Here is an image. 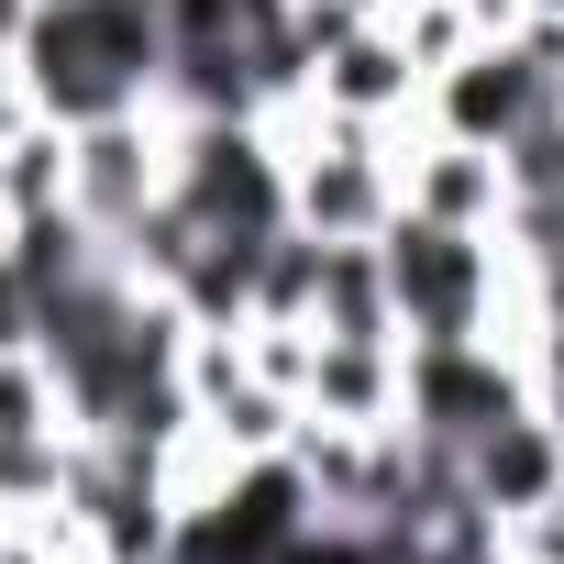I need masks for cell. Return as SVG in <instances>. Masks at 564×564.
Instances as JSON below:
<instances>
[{
    "mask_svg": "<svg viewBox=\"0 0 564 564\" xmlns=\"http://www.w3.org/2000/svg\"><path fill=\"white\" fill-rule=\"evenodd\" d=\"M12 78L56 133L166 111V0H34Z\"/></svg>",
    "mask_w": 564,
    "mask_h": 564,
    "instance_id": "6da1fadb",
    "label": "cell"
},
{
    "mask_svg": "<svg viewBox=\"0 0 564 564\" xmlns=\"http://www.w3.org/2000/svg\"><path fill=\"white\" fill-rule=\"evenodd\" d=\"M377 265H388V300H399V344H487V322H498V232H454V221L399 210L377 232Z\"/></svg>",
    "mask_w": 564,
    "mask_h": 564,
    "instance_id": "7a4b0ae2",
    "label": "cell"
},
{
    "mask_svg": "<svg viewBox=\"0 0 564 564\" xmlns=\"http://www.w3.org/2000/svg\"><path fill=\"white\" fill-rule=\"evenodd\" d=\"M465 487H476V509H487L498 531L531 520V509H553V498H564V432H553V410L531 399V410L487 421V432L465 443Z\"/></svg>",
    "mask_w": 564,
    "mask_h": 564,
    "instance_id": "3957f363",
    "label": "cell"
},
{
    "mask_svg": "<svg viewBox=\"0 0 564 564\" xmlns=\"http://www.w3.org/2000/svg\"><path fill=\"white\" fill-rule=\"evenodd\" d=\"M322 111H344V122H410V100H432V78H421V56L399 45V23H355L333 56H322V89H311Z\"/></svg>",
    "mask_w": 564,
    "mask_h": 564,
    "instance_id": "277c9868",
    "label": "cell"
},
{
    "mask_svg": "<svg viewBox=\"0 0 564 564\" xmlns=\"http://www.w3.org/2000/svg\"><path fill=\"white\" fill-rule=\"evenodd\" d=\"M399 210H421V221H454V232H498V221H509V166H498L487 144H454V133H432L421 155H399Z\"/></svg>",
    "mask_w": 564,
    "mask_h": 564,
    "instance_id": "5b68a950",
    "label": "cell"
},
{
    "mask_svg": "<svg viewBox=\"0 0 564 564\" xmlns=\"http://www.w3.org/2000/svg\"><path fill=\"white\" fill-rule=\"evenodd\" d=\"M34 333H45V289H34V265L0 243V355H34Z\"/></svg>",
    "mask_w": 564,
    "mask_h": 564,
    "instance_id": "8992f818",
    "label": "cell"
},
{
    "mask_svg": "<svg viewBox=\"0 0 564 564\" xmlns=\"http://www.w3.org/2000/svg\"><path fill=\"white\" fill-rule=\"evenodd\" d=\"M542 410H553V432H564V399H542Z\"/></svg>",
    "mask_w": 564,
    "mask_h": 564,
    "instance_id": "52a82bcc",
    "label": "cell"
}]
</instances>
